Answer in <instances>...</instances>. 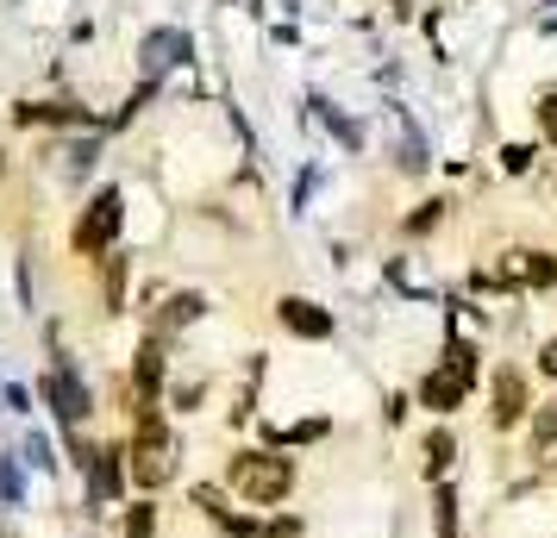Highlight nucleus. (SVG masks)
Listing matches in <instances>:
<instances>
[{"label": "nucleus", "mask_w": 557, "mask_h": 538, "mask_svg": "<svg viewBox=\"0 0 557 538\" xmlns=\"http://www.w3.org/2000/svg\"><path fill=\"white\" fill-rule=\"evenodd\" d=\"M113 232H120V188H101L76 220V251L82 257H107L113 251Z\"/></svg>", "instance_id": "nucleus-6"}, {"label": "nucleus", "mask_w": 557, "mask_h": 538, "mask_svg": "<svg viewBox=\"0 0 557 538\" xmlns=\"http://www.w3.org/2000/svg\"><path fill=\"white\" fill-rule=\"evenodd\" d=\"M445 370H457L463 383H476V345H470V338H457V345H445Z\"/></svg>", "instance_id": "nucleus-18"}, {"label": "nucleus", "mask_w": 557, "mask_h": 538, "mask_svg": "<svg viewBox=\"0 0 557 538\" xmlns=\"http://www.w3.org/2000/svg\"><path fill=\"white\" fill-rule=\"evenodd\" d=\"M132 388H138V401H163V338L157 333L132 351Z\"/></svg>", "instance_id": "nucleus-10"}, {"label": "nucleus", "mask_w": 557, "mask_h": 538, "mask_svg": "<svg viewBox=\"0 0 557 538\" xmlns=\"http://www.w3.org/2000/svg\"><path fill=\"white\" fill-rule=\"evenodd\" d=\"M451 463H457V433L451 426H432L426 445H420V476H426V483H445Z\"/></svg>", "instance_id": "nucleus-11"}, {"label": "nucleus", "mask_w": 557, "mask_h": 538, "mask_svg": "<svg viewBox=\"0 0 557 538\" xmlns=\"http://www.w3.org/2000/svg\"><path fill=\"white\" fill-rule=\"evenodd\" d=\"M101 295H107V313L126 308V257H120V251L101 257Z\"/></svg>", "instance_id": "nucleus-14"}, {"label": "nucleus", "mask_w": 557, "mask_h": 538, "mask_svg": "<svg viewBox=\"0 0 557 538\" xmlns=\"http://www.w3.org/2000/svg\"><path fill=\"white\" fill-rule=\"evenodd\" d=\"M532 445L527 451H545V445H557V408H532Z\"/></svg>", "instance_id": "nucleus-19"}, {"label": "nucleus", "mask_w": 557, "mask_h": 538, "mask_svg": "<svg viewBox=\"0 0 557 538\" xmlns=\"http://www.w3.org/2000/svg\"><path fill=\"white\" fill-rule=\"evenodd\" d=\"M126 445H101L95 463H88V508H113L126 495Z\"/></svg>", "instance_id": "nucleus-7"}, {"label": "nucleus", "mask_w": 557, "mask_h": 538, "mask_svg": "<svg viewBox=\"0 0 557 538\" xmlns=\"http://www.w3.org/2000/svg\"><path fill=\"white\" fill-rule=\"evenodd\" d=\"M445 207H451V201H426L420 213H413V220H407V232H432L438 220H445Z\"/></svg>", "instance_id": "nucleus-22"}, {"label": "nucleus", "mask_w": 557, "mask_h": 538, "mask_svg": "<svg viewBox=\"0 0 557 538\" xmlns=\"http://www.w3.org/2000/svg\"><path fill=\"white\" fill-rule=\"evenodd\" d=\"M539 120H545V138L557 145V101H545V107H539Z\"/></svg>", "instance_id": "nucleus-24"}, {"label": "nucleus", "mask_w": 557, "mask_h": 538, "mask_svg": "<svg viewBox=\"0 0 557 538\" xmlns=\"http://www.w3.org/2000/svg\"><path fill=\"white\" fill-rule=\"evenodd\" d=\"M276 320H282V333L313 338V345H320V338H332V313L320 308V301H295V295H288V301L276 308Z\"/></svg>", "instance_id": "nucleus-9"}, {"label": "nucleus", "mask_w": 557, "mask_h": 538, "mask_svg": "<svg viewBox=\"0 0 557 538\" xmlns=\"http://www.w3.org/2000/svg\"><path fill=\"white\" fill-rule=\"evenodd\" d=\"M432 526H438V538H457V495H451V483H438V495H432Z\"/></svg>", "instance_id": "nucleus-16"}, {"label": "nucleus", "mask_w": 557, "mask_h": 538, "mask_svg": "<svg viewBox=\"0 0 557 538\" xmlns=\"http://www.w3.org/2000/svg\"><path fill=\"white\" fill-rule=\"evenodd\" d=\"M413 401H420L426 413H438V420H451V413L463 408V401H470V383H463L457 370H445V363H438V370H426V376H420Z\"/></svg>", "instance_id": "nucleus-8"}, {"label": "nucleus", "mask_w": 557, "mask_h": 538, "mask_svg": "<svg viewBox=\"0 0 557 538\" xmlns=\"http://www.w3.org/2000/svg\"><path fill=\"white\" fill-rule=\"evenodd\" d=\"M120 538H157V508H151V501L126 508V526H120Z\"/></svg>", "instance_id": "nucleus-17"}, {"label": "nucleus", "mask_w": 557, "mask_h": 538, "mask_svg": "<svg viewBox=\"0 0 557 538\" xmlns=\"http://www.w3.org/2000/svg\"><path fill=\"white\" fill-rule=\"evenodd\" d=\"M220 483L245 508H276V501L295 495V458H282V451H232Z\"/></svg>", "instance_id": "nucleus-2"}, {"label": "nucleus", "mask_w": 557, "mask_h": 538, "mask_svg": "<svg viewBox=\"0 0 557 538\" xmlns=\"http://www.w3.org/2000/svg\"><path fill=\"white\" fill-rule=\"evenodd\" d=\"M527 420H532V388L513 363H502V370L488 376V426H495V433H513V426H527Z\"/></svg>", "instance_id": "nucleus-4"}, {"label": "nucleus", "mask_w": 557, "mask_h": 538, "mask_svg": "<svg viewBox=\"0 0 557 538\" xmlns=\"http://www.w3.org/2000/svg\"><path fill=\"white\" fill-rule=\"evenodd\" d=\"M45 408L57 413V426H70V433H82V420H88V413H95V388L82 383L76 370H70V363H51V370H45Z\"/></svg>", "instance_id": "nucleus-3"}, {"label": "nucleus", "mask_w": 557, "mask_h": 538, "mask_svg": "<svg viewBox=\"0 0 557 538\" xmlns=\"http://www.w3.org/2000/svg\"><path fill=\"white\" fill-rule=\"evenodd\" d=\"M539 370H545V376L557 383V338H545V351H539Z\"/></svg>", "instance_id": "nucleus-23"}, {"label": "nucleus", "mask_w": 557, "mask_h": 538, "mask_svg": "<svg viewBox=\"0 0 557 538\" xmlns=\"http://www.w3.org/2000/svg\"><path fill=\"white\" fill-rule=\"evenodd\" d=\"M0 176H7V157H0Z\"/></svg>", "instance_id": "nucleus-25"}, {"label": "nucleus", "mask_w": 557, "mask_h": 538, "mask_svg": "<svg viewBox=\"0 0 557 538\" xmlns=\"http://www.w3.org/2000/svg\"><path fill=\"white\" fill-rule=\"evenodd\" d=\"M0 488H7V501H13V508L26 501V483H20V463H13V458H0Z\"/></svg>", "instance_id": "nucleus-20"}, {"label": "nucleus", "mask_w": 557, "mask_h": 538, "mask_svg": "<svg viewBox=\"0 0 557 538\" xmlns=\"http://www.w3.org/2000/svg\"><path fill=\"white\" fill-rule=\"evenodd\" d=\"M195 513H207V520H213V526H226L232 513V488L226 483H195Z\"/></svg>", "instance_id": "nucleus-13"}, {"label": "nucleus", "mask_w": 557, "mask_h": 538, "mask_svg": "<svg viewBox=\"0 0 557 538\" xmlns=\"http://www.w3.org/2000/svg\"><path fill=\"white\" fill-rule=\"evenodd\" d=\"M482 283H495V288H557V257L552 251H502L495 270H482Z\"/></svg>", "instance_id": "nucleus-5"}, {"label": "nucleus", "mask_w": 557, "mask_h": 538, "mask_svg": "<svg viewBox=\"0 0 557 538\" xmlns=\"http://www.w3.org/2000/svg\"><path fill=\"white\" fill-rule=\"evenodd\" d=\"M182 57H188V38H182V32H151V38H145V70H170V63H182Z\"/></svg>", "instance_id": "nucleus-12"}, {"label": "nucleus", "mask_w": 557, "mask_h": 538, "mask_svg": "<svg viewBox=\"0 0 557 538\" xmlns=\"http://www.w3.org/2000/svg\"><path fill=\"white\" fill-rule=\"evenodd\" d=\"M188 320H201V295H170L163 313H157V338L176 333V326H188Z\"/></svg>", "instance_id": "nucleus-15"}, {"label": "nucleus", "mask_w": 557, "mask_h": 538, "mask_svg": "<svg viewBox=\"0 0 557 538\" xmlns=\"http://www.w3.org/2000/svg\"><path fill=\"white\" fill-rule=\"evenodd\" d=\"M170 401H176V413H201V401H207V383H182L176 395H170Z\"/></svg>", "instance_id": "nucleus-21"}, {"label": "nucleus", "mask_w": 557, "mask_h": 538, "mask_svg": "<svg viewBox=\"0 0 557 538\" xmlns=\"http://www.w3.org/2000/svg\"><path fill=\"white\" fill-rule=\"evenodd\" d=\"M126 476L132 488H170L182 476V458H176V438L163 426V401H132V445H126Z\"/></svg>", "instance_id": "nucleus-1"}]
</instances>
